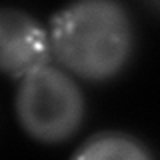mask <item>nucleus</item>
Instances as JSON below:
<instances>
[{"label": "nucleus", "mask_w": 160, "mask_h": 160, "mask_svg": "<svg viewBox=\"0 0 160 160\" xmlns=\"http://www.w3.org/2000/svg\"><path fill=\"white\" fill-rule=\"evenodd\" d=\"M50 50L64 70L88 82H106L128 64L134 30L118 0H74L50 20Z\"/></svg>", "instance_id": "f257e3e1"}, {"label": "nucleus", "mask_w": 160, "mask_h": 160, "mask_svg": "<svg viewBox=\"0 0 160 160\" xmlns=\"http://www.w3.org/2000/svg\"><path fill=\"white\" fill-rule=\"evenodd\" d=\"M52 50L44 26L16 8H0V74L20 80L50 62Z\"/></svg>", "instance_id": "7ed1b4c3"}, {"label": "nucleus", "mask_w": 160, "mask_h": 160, "mask_svg": "<svg viewBox=\"0 0 160 160\" xmlns=\"http://www.w3.org/2000/svg\"><path fill=\"white\" fill-rule=\"evenodd\" d=\"M74 158L84 160H144L152 158L144 144L134 140L128 134L120 132H100L90 136L86 142L74 152Z\"/></svg>", "instance_id": "20e7f679"}, {"label": "nucleus", "mask_w": 160, "mask_h": 160, "mask_svg": "<svg viewBox=\"0 0 160 160\" xmlns=\"http://www.w3.org/2000/svg\"><path fill=\"white\" fill-rule=\"evenodd\" d=\"M16 116L30 138L42 144L64 142L84 120L82 90L66 70L44 64L20 78Z\"/></svg>", "instance_id": "f03ea898"}, {"label": "nucleus", "mask_w": 160, "mask_h": 160, "mask_svg": "<svg viewBox=\"0 0 160 160\" xmlns=\"http://www.w3.org/2000/svg\"><path fill=\"white\" fill-rule=\"evenodd\" d=\"M150 2H152V4H156V6L160 8V0H150Z\"/></svg>", "instance_id": "39448f33"}]
</instances>
